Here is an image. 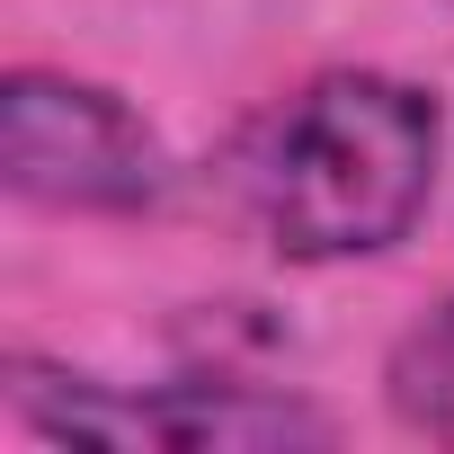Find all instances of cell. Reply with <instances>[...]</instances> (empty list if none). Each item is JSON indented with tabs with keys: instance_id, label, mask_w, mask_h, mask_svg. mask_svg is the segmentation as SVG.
I'll return each instance as SVG.
<instances>
[{
	"instance_id": "3",
	"label": "cell",
	"mask_w": 454,
	"mask_h": 454,
	"mask_svg": "<svg viewBox=\"0 0 454 454\" xmlns=\"http://www.w3.org/2000/svg\"><path fill=\"white\" fill-rule=\"evenodd\" d=\"M169 143L152 116L54 63H10L0 72V187L45 214H152L169 196Z\"/></svg>"
},
{
	"instance_id": "2",
	"label": "cell",
	"mask_w": 454,
	"mask_h": 454,
	"mask_svg": "<svg viewBox=\"0 0 454 454\" xmlns=\"http://www.w3.org/2000/svg\"><path fill=\"white\" fill-rule=\"evenodd\" d=\"M10 419L45 445H160V454H312L339 445L330 410L250 383L241 365H196L169 383H107L54 356H10Z\"/></svg>"
},
{
	"instance_id": "1",
	"label": "cell",
	"mask_w": 454,
	"mask_h": 454,
	"mask_svg": "<svg viewBox=\"0 0 454 454\" xmlns=\"http://www.w3.org/2000/svg\"><path fill=\"white\" fill-rule=\"evenodd\" d=\"M445 169V107L401 72H312L223 143V205L286 268H348L401 250Z\"/></svg>"
},
{
	"instance_id": "4",
	"label": "cell",
	"mask_w": 454,
	"mask_h": 454,
	"mask_svg": "<svg viewBox=\"0 0 454 454\" xmlns=\"http://www.w3.org/2000/svg\"><path fill=\"white\" fill-rule=\"evenodd\" d=\"M383 410L427 436V445H454V294L427 303L392 348H383Z\"/></svg>"
}]
</instances>
